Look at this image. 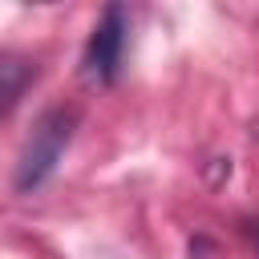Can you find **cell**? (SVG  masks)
Returning a JSON list of instances; mask_svg holds the SVG:
<instances>
[{
	"label": "cell",
	"mask_w": 259,
	"mask_h": 259,
	"mask_svg": "<svg viewBox=\"0 0 259 259\" xmlns=\"http://www.w3.org/2000/svg\"><path fill=\"white\" fill-rule=\"evenodd\" d=\"M69 134H73V113L69 109H49L36 121V130H32L24 154H20V174H16L20 190H32L53 174V166L61 162V150L69 146Z\"/></svg>",
	"instance_id": "cell-1"
},
{
	"label": "cell",
	"mask_w": 259,
	"mask_h": 259,
	"mask_svg": "<svg viewBox=\"0 0 259 259\" xmlns=\"http://www.w3.org/2000/svg\"><path fill=\"white\" fill-rule=\"evenodd\" d=\"M121 49H125V16L121 8H105V16L93 24V36L85 45V73L93 81H113L121 69Z\"/></svg>",
	"instance_id": "cell-2"
},
{
	"label": "cell",
	"mask_w": 259,
	"mask_h": 259,
	"mask_svg": "<svg viewBox=\"0 0 259 259\" xmlns=\"http://www.w3.org/2000/svg\"><path fill=\"white\" fill-rule=\"evenodd\" d=\"M36 77V65L20 53H0V121L12 113V105L24 97L28 81Z\"/></svg>",
	"instance_id": "cell-3"
}]
</instances>
